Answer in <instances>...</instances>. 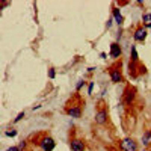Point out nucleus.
Instances as JSON below:
<instances>
[{
    "label": "nucleus",
    "instance_id": "f257e3e1",
    "mask_svg": "<svg viewBox=\"0 0 151 151\" xmlns=\"http://www.w3.org/2000/svg\"><path fill=\"white\" fill-rule=\"evenodd\" d=\"M36 144L40 145V148L42 151H53L55 147H56V142L52 136H48V134H41L40 137L36 139Z\"/></svg>",
    "mask_w": 151,
    "mask_h": 151
},
{
    "label": "nucleus",
    "instance_id": "f03ea898",
    "mask_svg": "<svg viewBox=\"0 0 151 151\" xmlns=\"http://www.w3.org/2000/svg\"><path fill=\"white\" fill-rule=\"evenodd\" d=\"M109 76H110V82H112V83H121V82H122L121 60H119V62H115V64L109 68Z\"/></svg>",
    "mask_w": 151,
    "mask_h": 151
},
{
    "label": "nucleus",
    "instance_id": "7ed1b4c3",
    "mask_svg": "<svg viewBox=\"0 0 151 151\" xmlns=\"http://www.w3.org/2000/svg\"><path fill=\"white\" fill-rule=\"evenodd\" d=\"M119 148L122 151H139L137 150V142L133 137H125V139L119 141Z\"/></svg>",
    "mask_w": 151,
    "mask_h": 151
},
{
    "label": "nucleus",
    "instance_id": "20e7f679",
    "mask_svg": "<svg viewBox=\"0 0 151 151\" xmlns=\"http://www.w3.org/2000/svg\"><path fill=\"white\" fill-rule=\"evenodd\" d=\"M82 103H79V104H74V103H71V104H68L67 106V109H65V113L68 116H71V118H80L82 116Z\"/></svg>",
    "mask_w": 151,
    "mask_h": 151
},
{
    "label": "nucleus",
    "instance_id": "39448f33",
    "mask_svg": "<svg viewBox=\"0 0 151 151\" xmlns=\"http://www.w3.org/2000/svg\"><path fill=\"white\" fill-rule=\"evenodd\" d=\"M95 124L98 125H106L107 124V109L103 106V107H100L97 112H95Z\"/></svg>",
    "mask_w": 151,
    "mask_h": 151
},
{
    "label": "nucleus",
    "instance_id": "423d86ee",
    "mask_svg": "<svg viewBox=\"0 0 151 151\" xmlns=\"http://www.w3.org/2000/svg\"><path fill=\"white\" fill-rule=\"evenodd\" d=\"M134 100H136V89L134 88H127L124 92V98H122V101L125 106H132L134 103Z\"/></svg>",
    "mask_w": 151,
    "mask_h": 151
},
{
    "label": "nucleus",
    "instance_id": "0eeeda50",
    "mask_svg": "<svg viewBox=\"0 0 151 151\" xmlns=\"http://www.w3.org/2000/svg\"><path fill=\"white\" fill-rule=\"evenodd\" d=\"M147 35H148V32H147L145 26L142 24V26H137V27H136V30H134V33H133V40L137 41V42H144V41L147 40Z\"/></svg>",
    "mask_w": 151,
    "mask_h": 151
},
{
    "label": "nucleus",
    "instance_id": "6e6552de",
    "mask_svg": "<svg viewBox=\"0 0 151 151\" xmlns=\"http://www.w3.org/2000/svg\"><path fill=\"white\" fill-rule=\"evenodd\" d=\"M70 147L71 151H86V144L83 139H79V137H73L70 141Z\"/></svg>",
    "mask_w": 151,
    "mask_h": 151
},
{
    "label": "nucleus",
    "instance_id": "1a4fd4ad",
    "mask_svg": "<svg viewBox=\"0 0 151 151\" xmlns=\"http://www.w3.org/2000/svg\"><path fill=\"white\" fill-rule=\"evenodd\" d=\"M122 55V48L118 42H112L110 44V58L112 59H119Z\"/></svg>",
    "mask_w": 151,
    "mask_h": 151
},
{
    "label": "nucleus",
    "instance_id": "9d476101",
    "mask_svg": "<svg viewBox=\"0 0 151 151\" xmlns=\"http://www.w3.org/2000/svg\"><path fill=\"white\" fill-rule=\"evenodd\" d=\"M112 17H113V20H115V23L118 24V26H122V23H124V17L121 15L119 8H116V6H113V8H112Z\"/></svg>",
    "mask_w": 151,
    "mask_h": 151
},
{
    "label": "nucleus",
    "instance_id": "9b49d317",
    "mask_svg": "<svg viewBox=\"0 0 151 151\" xmlns=\"http://www.w3.org/2000/svg\"><path fill=\"white\" fill-rule=\"evenodd\" d=\"M130 60L134 62V64H137V62H139V55H137L136 45H132V48H130Z\"/></svg>",
    "mask_w": 151,
    "mask_h": 151
},
{
    "label": "nucleus",
    "instance_id": "f8f14e48",
    "mask_svg": "<svg viewBox=\"0 0 151 151\" xmlns=\"http://www.w3.org/2000/svg\"><path fill=\"white\" fill-rule=\"evenodd\" d=\"M137 65H139V64H134V62H132L130 60V64H129V73H130V76H133V77H136V76H137Z\"/></svg>",
    "mask_w": 151,
    "mask_h": 151
},
{
    "label": "nucleus",
    "instance_id": "ddd939ff",
    "mask_svg": "<svg viewBox=\"0 0 151 151\" xmlns=\"http://www.w3.org/2000/svg\"><path fill=\"white\" fill-rule=\"evenodd\" d=\"M142 21H144V24H151V12L142 14Z\"/></svg>",
    "mask_w": 151,
    "mask_h": 151
},
{
    "label": "nucleus",
    "instance_id": "4468645a",
    "mask_svg": "<svg viewBox=\"0 0 151 151\" xmlns=\"http://www.w3.org/2000/svg\"><path fill=\"white\" fill-rule=\"evenodd\" d=\"M5 134H6L8 137H15V136H17V130H15V129H9V130L5 132Z\"/></svg>",
    "mask_w": 151,
    "mask_h": 151
},
{
    "label": "nucleus",
    "instance_id": "2eb2a0df",
    "mask_svg": "<svg viewBox=\"0 0 151 151\" xmlns=\"http://www.w3.org/2000/svg\"><path fill=\"white\" fill-rule=\"evenodd\" d=\"M85 85H86V82H85L83 79H82V80H79V82H77V85H76V92H79Z\"/></svg>",
    "mask_w": 151,
    "mask_h": 151
},
{
    "label": "nucleus",
    "instance_id": "dca6fc26",
    "mask_svg": "<svg viewBox=\"0 0 151 151\" xmlns=\"http://www.w3.org/2000/svg\"><path fill=\"white\" fill-rule=\"evenodd\" d=\"M24 116H26V113H24V112H20V113H18V115H17V116L14 118V124H17V122H20V121H21V119H23Z\"/></svg>",
    "mask_w": 151,
    "mask_h": 151
},
{
    "label": "nucleus",
    "instance_id": "f3484780",
    "mask_svg": "<svg viewBox=\"0 0 151 151\" xmlns=\"http://www.w3.org/2000/svg\"><path fill=\"white\" fill-rule=\"evenodd\" d=\"M55 77H56V70H55L53 67H52V68H48V79H52V80H53Z\"/></svg>",
    "mask_w": 151,
    "mask_h": 151
},
{
    "label": "nucleus",
    "instance_id": "a211bd4d",
    "mask_svg": "<svg viewBox=\"0 0 151 151\" xmlns=\"http://www.w3.org/2000/svg\"><path fill=\"white\" fill-rule=\"evenodd\" d=\"M94 85H95V82L94 80H91V82H88V94H92V89H94Z\"/></svg>",
    "mask_w": 151,
    "mask_h": 151
},
{
    "label": "nucleus",
    "instance_id": "6ab92c4d",
    "mask_svg": "<svg viewBox=\"0 0 151 151\" xmlns=\"http://www.w3.org/2000/svg\"><path fill=\"white\" fill-rule=\"evenodd\" d=\"M17 147H18V148H20V150L23 151L24 148H26V147H27V141H21V142H20V144H18Z\"/></svg>",
    "mask_w": 151,
    "mask_h": 151
},
{
    "label": "nucleus",
    "instance_id": "aec40b11",
    "mask_svg": "<svg viewBox=\"0 0 151 151\" xmlns=\"http://www.w3.org/2000/svg\"><path fill=\"white\" fill-rule=\"evenodd\" d=\"M6 151H21V150H20L18 147H9V148H8Z\"/></svg>",
    "mask_w": 151,
    "mask_h": 151
},
{
    "label": "nucleus",
    "instance_id": "412c9836",
    "mask_svg": "<svg viewBox=\"0 0 151 151\" xmlns=\"http://www.w3.org/2000/svg\"><path fill=\"white\" fill-rule=\"evenodd\" d=\"M112 21H113L112 18H110V20H107V23H106V27H107V29H110V27H112Z\"/></svg>",
    "mask_w": 151,
    "mask_h": 151
},
{
    "label": "nucleus",
    "instance_id": "4be33fe9",
    "mask_svg": "<svg viewBox=\"0 0 151 151\" xmlns=\"http://www.w3.org/2000/svg\"><path fill=\"white\" fill-rule=\"evenodd\" d=\"M100 58H101V59H106V58H107V55H106L104 52H101V53H100Z\"/></svg>",
    "mask_w": 151,
    "mask_h": 151
},
{
    "label": "nucleus",
    "instance_id": "5701e85b",
    "mask_svg": "<svg viewBox=\"0 0 151 151\" xmlns=\"http://www.w3.org/2000/svg\"><path fill=\"white\" fill-rule=\"evenodd\" d=\"M94 71H95L94 67H89V68H88V73H94Z\"/></svg>",
    "mask_w": 151,
    "mask_h": 151
},
{
    "label": "nucleus",
    "instance_id": "b1692460",
    "mask_svg": "<svg viewBox=\"0 0 151 151\" xmlns=\"http://www.w3.org/2000/svg\"><path fill=\"white\" fill-rule=\"evenodd\" d=\"M40 107H41V104H36V106H33L32 109H33V110H38V109H40Z\"/></svg>",
    "mask_w": 151,
    "mask_h": 151
},
{
    "label": "nucleus",
    "instance_id": "393cba45",
    "mask_svg": "<svg viewBox=\"0 0 151 151\" xmlns=\"http://www.w3.org/2000/svg\"><path fill=\"white\" fill-rule=\"evenodd\" d=\"M141 151H150V150H141Z\"/></svg>",
    "mask_w": 151,
    "mask_h": 151
}]
</instances>
